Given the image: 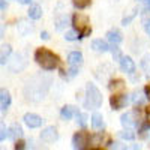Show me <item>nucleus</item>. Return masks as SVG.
Here are the masks:
<instances>
[{"label":"nucleus","mask_w":150,"mask_h":150,"mask_svg":"<svg viewBox=\"0 0 150 150\" xmlns=\"http://www.w3.org/2000/svg\"><path fill=\"white\" fill-rule=\"evenodd\" d=\"M35 60L45 71H53L59 66V57L47 48H38L35 51Z\"/></svg>","instance_id":"obj_1"},{"label":"nucleus","mask_w":150,"mask_h":150,"mask_svg":"<svg viewBox=\"0 0 150 150\" xmlns=\"http://www.w3.org/2000/svg\"><path fill=\"white\" fill-rule=\"evenodd\" d=\"M101 104H102V95H101V92H99V89L95 84L89 83L87 87H86V107L95 110V108L101 107Z\"/></svg>","instance_id":"obj_2"},{"label":"nucleus","mask_w":150,"mask_h":150,"mask_svg":"<svg viewBox=\"0 0 150 150\" xmlns=\"http://www.w3.org/2000/svg\"><path fill=\"white\" fill-rule=\"evenodd\" d=\"M72 26H74L75 30L81 35V38L83 36H89L92 33L90 20L87 18L86 15H83V14H75L72 17Z\"/></svg>","instance_id":"obj_3"},{"label":"nucleus","mask_w":150,"mask_h":150,"mask_svg":"<svg viewBox=\"0 0 150 150\" xmlns=\"http://www.w3.org/2000/svg\"><path fill=\"white\" fill-rule=\"evenodd\" d=\"M89 143H90V137H89V134L84 132V131L77 132L74 135V138H72L74 149H86V147H89Z\"/></svg>","instance_id":"obj_4"},{"label":"nucleus","mask_w":150,"mask_h":150,"mask_svg":"<svg viewBox=\"0 0 150 150\" xmlns=\"http://www.w3.org/2000/svg\"><path fill=\"white\" fill-rule=\"evenodd\" d=\"M57 138H59V134H57V129L54 126H48L41 132V140L44 143H53Z\"/></svg>","instance_id":"obj_5"},{"label":"nucleus","mask_w":150,"mask_h":150,"mask_svg":"<svg viewBox=\"0 0 150 150\" xmlns=\"http://www.w3.org/2000/svg\"><path fill=\"white\" fill-rule=\"evenodd\" d=\"M23 120H24V123H26L30 129L39 128L41 125H42V119L38 116V114H33V112H27V114H24Z\"/></svg>","instance_id":"obj_6"},{"label":"nucleus","mask_w":150,"mask_h":150,"mask_svg":"<svg viewBox=\"0 0 150 150\" xmlns=\"http://www.w3.org/2000/svg\"><path fill=\"white\" fill-rule=\"evenodd\" d=\"M110 104H111V108L112 110H120L123 108L125 105L128 104V96L126 95H112L110 98Z\"/></svg>","instance_id":"obj_7"},{"label":"nucleus","mask_w":150,"mask_h":150,"mask_svg":"<svg viewBox=\"0 0 150 150\" xmlns=\"http://www.w3.org/2000/svg\"><path fill=\"white\" fill-rule=\"evenodd\" d=\"M135 111H128L120 117V123L123 128H134L137 125V119H135Z\"/></svg>","instance_id":"obj_8"},{"label":"nucleus","mask_w":150,"mask_h":150,"mask_svg":"<svg viewBox=\"0 0 150 150\" xmlns=\"http://www.w3.org/2000/svg\"><path fill=\"white\" fill-rule=\"evenodd\" d=\"M24 66H26V62L23 60V56H20V54H15L14 59L9 62V69L12 72H18V71L24 69Z\"/></svg>","instance_id":"obj_9"},{"label":"nucleus","mask_w":150,"mask_h":150,"mask_svg":"<svg viewBox=\"0 0 150 150\" xmlns=\"http://www.w3.org/2000/svg\"><path fill=\"white\" fill-rule=\"evenodd\" d=\"M120 68L123 72H128V74H132L135 71V63H134V60L128 56H123L120 59Z\"/></svg>","instance_id":"obj_10"},{"label":"nucleus","mask_w":150,"mask_h":150,"mask_svg":"<svg viewBox=\"0 0 150 150\" xmlns=\"http://www.w3.org/2000/svg\"><path fill=\"white\" fill-rule=\"evenodd\" d=\"M21 135H23V129H21L20 125L14 123V125H11V126L8 128V138H9V140L17 141Z\"/></svg>","instance_id":"obj_11"},{"label":"nucleus","mask_w":150,"mask_h":150,"mask_svg":"<svg viewBox=\"0 0 150 150\" xmlns=\"http://www.w3.org/2000/svg\"><path fill=\"white\" fill-rule=\"evenodd\" d=\"M68 62H69L71 66L78 68V66L83 65V54H81L80 51H72V53L68 56Z\"/></svg>","instance_id":"obj_12"},{"label":"nucleus","mask_w":150,"mask_h":150,"mask_svg":"<svg viewBox=\"0 0 150 150\" xmlns=\"http://www.w3.org/2000/svg\"><path fill=\"white\" fill-rule=\"evenodd\" d=\"M78 112H80V111H78L77 108H75V107L66 105V107H63V108H62L60 116H62V119H65V120H71L74 116H77Z\"/></svg>","instance_id":"obj_13"},{"label":"nucleus","mask_w":150,"mask_h":150,"mask_svg":"<svg viewBox=\"0 0 150 150\" xmlns=\"http://www.w3.org/2000/svg\"><path fill=\"white\" fill-rule=\"evenodd\" d=\"M92 48L95 50L96 53H105V51H108V50H110L108 44L104 39H95L92 42Z\"/></svg>","instance_id":"obj_14"},{"label":"nucleus","mask_w":150,"mask_h":150,"mask_svg":"<svg viewBox=\"0 0 150 150\" xmlns=\"http://www.w3.org/2000/svg\"><path fill=\"white\" fill-rule=\"evenodd\" d=\"M107 39L111 42V44H120L122 41H123V36H122V33L117 30V29H114V30H110L108 33H107Z\"/></svg>","instance_id":"obj_15"},{"label":"nucleus","mask_w":150,"mask_h":150,"mask_svg":"<svg viewBox=\"0 0 150 150\" xmlns=\"http://www.w3.org/2000/svg\"><path fill=\"white\" fill-rule=\"evenodd\" d=\"M11 105V96L6 90H2L0 92V110L2 111H6Z\"/></svg>","instance_id":"obj_16"},{"label":"nucleus","mask_w":150,"mask_h":150,"mask_svg":"<svg viewBox=\"0 0 150 150\" xmlns=\"http://www.w3.org/2000/svg\"><path fill=\"white\" fill-rule=\"evenodd\" d=\"M17 29H18V33H20L21 36H27V35L32 33V30H33L30 24H29L27 21H24V20L20 21V24H18V27H17Z\"/></svg>","instance_id":"obj_17"},{"label":"nucleus","mask_w":150,"mask_h":150,"mask_svg":"<svg viewBox=\"0 0 150 150\" xmlns=\"http://www.w3.org/2000/svg\"><path fill=\"white\" fill-rule=\"evenodd\" d=\"M41 17H42V9H41V6H38V5L30 6V9H29V18H30V20H39Z\"/></svg>","instance_id":"obj_18"},{"label":"nucleus","mask_w":150,"mask_h":150,"mask_svg":"<svg viewBox=\"0 0 150 150\" xmlns=\"http://www.w3.org/2000/svg\"><path fill=\"white\" fill-rule=\"evenodd\" d=\"M92 126H93V129H102L104 128L102 116L99 114V112H93V116H92Z\"/></svg>","instance_id":"obj_19"},{"label":"nucleus","mask_w":150,"mask_h":150,"mask_svg":"<svg viewBox=\"0 0 150 150\" xmlns=\"http://www.w3.org/2000/svg\"><path fill=\"white\" fill-rule=\"evenodd\" d=\"M143 26L147 35H150V9L146 8L144 14H143Z\"/></svg>","instance_id":"obj_20"},{"label":"nucleus","mask_w":150,"mask_h":150,"mask_svg":"<svg viewBox=\"0 0 150 150\" xmlns=\"http://www.w3.org/2000/svg\"><path fill=\"white\" fill-rule=\"evenodd\" d=\"M108 87H110V90H111V92H114V93H116V92H120V90L125 89V83H123L122 80H112V81L110 83Z\"/></svg>","instance_id":"obj_21"},{"label":"nucleus","mask_w":150,"mask_h":150,"mask_svg":"<svg viewBox=\"0 0 150 150\" xmlns=\"http://www.w3.org/2000/svg\"><path fill=\"white\" fill-rule=\"evenodd\" d=\"M11 51H12V50H11L9 45H3V47H2V54H0V63H2V65L6 63V60H8Z\"/></svg>","instance_id":"obj_22"},{"label":"nucleus","mask_w":150,"mask_h":150,"mask_svg":"<svg viewBox=\"0 0 150 150\" xmlns=\"http://www.w3.org/2000/svg\"><path fill=\"white\" fill-rule=\"evenodd\" d=\"M141 68H143V71L146 72L147 77H150V54H147V56L143 57V60H141Z\"/></svg>","instance_id":"obj_23"},{"label":"nucleus","mask_w":150,"mask_h":150,"mask_svg":"<svg viewBox=\"0 0 150 150\" xmlns=\"http://www.w3.org/2000/svg\"><path fill=\"white\" fill-rule=\"evenodd\" d=\"M120 137H122L123 140L131 141V140H134V138H135V134H134L132 128H126L125 131H122V132H120Z\"/></svg>","instance_id":"obj_24"},{"label":"nucleus","mask_w":150,"mask_h":150,"mask_svg":"<svg viewBox=\"0 0 150 150\" xmlns=\"http://www.w3.org/2000/svg\"><path fill=\"white\" fill-rule=\"evenodd\" d=\"M72 3L75 8H78V9H84L87 8L90 3H92V0H72Z\"/></svg>","instance_id":"obj_25"},{"label":"nucleus","mask_w":150,"mask_h":150,"mask_svg":"<svg viewBox=\"0 0 150 150\" xmlns=\"http://www.w3.org/2000/svg\"><path fill=\"white\" fill-rule=\"evenodd\" d=\"M78 38H81V35L78 32H74V30H69L65 33V39L66 41H77Z\"/></svg>","instance_id":"obj_26"},{"label":"nucleus","mask_w":150,"mask_h":150,"mask_svg":"<svg viewBox=\"0 0 150 150\" xmlns=\"http://www.w3.org/2000/svg\"><path fill=\"white\" fill-rule=\"evenodd\" d=\"M77 122L81 128H86V125H87V116L84 114V112H78L77 114Z\"/></svg>","instance_id":"obj_27"},{"label":"nucleus","mask_w":150,"mask_h":150,"mask_svg":"<svg viewBox=\"0 0 150 150\" xmlns=\"http://www.w3.org/2000/svg\"><path fill=\"white\" fill-rule=\"evenodd\" d=\"M110 50H111V53H112V57H116V59H122V56H120V50H119L117 44H112V45L110 47Z\"/></svg>","instance_id":"obj_28"},{"label":"nucleus","mask_w":150,"mask_h":150,"mask_svg":"<svg viewBox=\"0 0 150 150\" xmlns=\"http://www.w3.org/2000/svg\"><path fill=\"white\" fill-rule=\"evenodd\" d=\"M141 138H144L146 141H149L150 143V125H149V126H146L143 131H141Z\"/></svg>","instance_id":"obj_29"},{"label":"nucleus","mask_w":150,"mask_h":150,"mask_svg":"<svg viewBox=\"0 0 150 150\" xmlns=\"http://www.w3.org/2000/svg\"><path fill=\"white\" fill-rule=\"evenodd\" d=\"M0 138H2V141L5 138H8V129H5V126H2V135H0Z\"/></svg>","instance_id":"obj_30"},{"label":"nucleus","mask_w":150,"mask_h":150,"mask_svg":"<svg viewBox=\"0 0 150 150\" xmlns=\"http://www.w3.org/2000/svg\"><path fill=\"white\" fill-rule=\"evenodd\" d=\"M144 93H146L147 99H149V101H150V84H147V86L144 87Z\"/></svg>","instance_id":"obj_31"},{"label":"nucleus","mask_w":150,"mask_h":150,"mask_svg":"<svg viewBox=\"0 0 150 150\" xmlns=\"http://www.w3.org/2000/svg\"><path fill=\"white\" fill-rule=\"evenodd\" d=\"M140 96H141L140 93H135V98H134V102H135V104H138V102L143 101V98H140Z\"/></svg>","instance_id":"obj_32"},{"label":"nucleus","mask_w":150,"mask_h":150,"mask_svg":"<svg viewBox=\"0 0 150 150\" xmlns=\"http://www.w3.org/2000/svg\"><path fill=\"white\" fill-rule=\"evenodd\" d=\"M15 149H24V143L23 141H17L15 143Z\"/></svg>","instance_id":"obj_33"},{"label":"nucleus","mask_w":150,"mask_h":150,"mask_svg":"<svg viewBox=\"0 0 150 150\" xmlns=\"http://www.w3.org/2000/svg\"><path fill=\"white\" fill-rule=\"evenodd\" d=\"M18 2H20V3H23V5H27V3H30V2H32V0H18Z\"/></svg>","instance_id":"obj_34"},{"label":"nucleus","mask_w":150,"mask_h":150,"mask_svg":"<svg viewBox=\"0 0 150 150\" xmlns=\"http://www.w3.org/2000/svg\"><path fill=\"white\" fill-rule=\"evenodd\" d=\"M41 36H42V38H44V39H48V38H50V36H48V33H47V32H44V33H41Z\"/></svg>","instance_id":"obj_35"},{"label":"nucleus","mask_w":150,"mask_h":150,"mask_svg":"<svg viewBox=\"0 0 150 150\" xmlns=\"http://www.w3.org/2000/svg\"><path fill=\"white\" fill-rule=\"evenodd\" d=\"M144 3H146V8L150 9V0H144Z\"/></svg>","instance_id":"obj_36"},{"label":"nucleus","mask_w":150,"mask_h":150,"mask_svg":"<svg viewBox=\"0 0 150 150\" xmlns=\"http://www.w3.org/2000/svg\"><path fill=\"white\" fill-rule=\"evenodd\" d=\"M6 9V3H5V0H2V11Z\"/></svg>","instance_id":"obj_37"}]
</instances>
